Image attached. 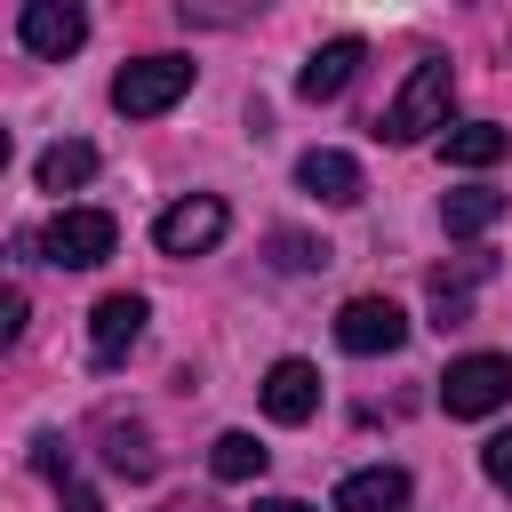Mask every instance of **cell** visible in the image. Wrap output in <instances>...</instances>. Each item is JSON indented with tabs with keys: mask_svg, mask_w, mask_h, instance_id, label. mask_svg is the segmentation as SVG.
<instances>
[{
	"mask_svg": "<svg viewBox=\"0 0 512 512\" xmlns=\"http://www.w3.org/2000/svg\"><path fill=\"white\" fill-rule=\"evenodd\" d=\"M16 40H24L32 56H48V64H64V56L88 40V8H72V0H24Z\"/></svg>",
	"mask_w": 512,
	"mask_h": 512,
	"instance_id": "cell-7",
	"label": "cell"
},
{
	"mask_svg": "<svg viewBox=\"0 0 512 512\" xmlns=\"http://www.w3.org/2000/svg\"><path fill=\"white\" fill-rule=\"evenodd\" d=\"M352 72H360V40H328V48H312V64L296 72V96L328 104V96H344V88H352Z\"/></svg>",
	"mask_w": 512,
	"mask_h": 512,
	"instance_id": "cell-11",
	"label": "cell"
},
{
	"mask_svg": "<svg viewBox=\"0 0 512 512\" xmlns=\"http://www.w3.org/2000/svg\"><path fill=\"white\" fill-rule=\"evenodd\" d=\"M336 344H344L352 360H376V352H400V344H408V312H400L392 296H352V304L336 312Z\"/></svg>",
	"mask_w": 512,
	"mask_h": 512,
	"instance_id": "cell-5",
	"label": "cell"
},
{
	"mask_svg": "<svg viewBox=\"0 0 512 512\" xmlns=\"http://www.w3.org/2000/svg\"><path fill=\"white\" fill-rule=\"evenodd\" d=\"M512 400V360L504 352H464V360H448V376H440V408L448 416H496Z\"/></svg>",
	"mask_w": 512,
	"mask_h": 512,
	"instance_id": "cell-3",
	"label": "cell"
},
{
	"mask_svg": "<svg viewBox=\"0 0 512 512\" xmlns=\"http://www.w3.org/2000/svg\"><path fill=\"white\" fill-rule=\"evenodd\" d=\"M24 312H32V304H24V288H8V304H0V336H8V344L24 336Z\"/></svg>",
	"mask_w": 512,
	"mask_h": 512,
	"instance_id": "cell-22",
	"label": "cell"
},
{
	"mask_svg": "<svg viewBox=\"0 0 512 512\" xmlns=\"http://www.w3.org/2000/svg\"><path fill=\"white\" fill-rule=\"evenodd\" d=\"M256 512H312L304 496H256Z\"/></svg>",
	"mask_w": 512,
	"mask_h": 512,
	"instance_id": "cell-24",
	"label": "cell"
},
{
	"mask_svg": "<svg viewBox=\"0 0 512 512\" xmlns=\"http://www.w3.org/2000/svg\"><path fill=\"white\" fill-rule=\"evenodd\" d=\"M264 456H272V448H256V432H216L208 472H216V480H264Z\"/></svg>",
	"mask_w": 512,
	"mask_h": 512,
	"instance_id": "cell-17",
	"label": "cell"
},
{
	"mask_svg": "<svg viewBox=\"0 0 512 512\" xmlns=\"http://www.w3.org/2000/svg\"><path fill=\"white\" fill-rule=\"evenodd\" d=\"M168 512H216V504H200V496H176V504H168Z\"/></svg>",
	"mask_w": 512,
	"mask_h": 512,
	"instance_id": "cell-25",
	"label": "cell"
},
{
	"mask_svg": "<svg viewBox=\"0 0 512 512\" xmlns=\"http://www.w3.org/2000/svg\"><path fill=\"white\" fill-rule=\"evenodd\" d=\"M448 96H456V72H448L440 56H424V64L408 72V88L392 96V112H384V136H392V144H416L424 128H440V120H448Z\"/></svg>",
	"mask_w": 512,
	"mask_h": 512,
	"instance_id": "cell-1",
	"label": "cell"
},
{
	"mask_svg": "<svg viewBox=\"0 0 512 512\" xmlns=\"http://www.w3.org/2000/svg\"><path fill=\"white\" fill-rule=\"evenodd\" d=\"M296 184L320 192L328 208H352V200H360V160H352V152H304V160H296Z\"/></svg>",
	"mask_w": 512,
	"mask_h": 512,
	"instance_id": "cell-12",
	"label": "cell"
},
{
	"mask_svg": "<svg viewBox=\"0 0 512 512\" xmlns=\"http://www.w3.org/2000/svg\"><path fill=\"white\" fill-rule=\"evenodd\" d=\"M96 440H104V464H112L120 480H152V472H160V456H152V440H144V424H120V416H96Z\"/></svg>",
	"mask_w": 512,
	"mask_h": 512,
	"instance_id": "cell-13",
	"label": "cell"
},
{
	"mask_svg": "<svg viewBox=\"0 0 512 512\" xmlns=\"http://www.w3.org/2000/svg\"><path fill=\"white\" fill-rule=\"evenodd\" d=\"M144 320H152V304H144L136 288H112V296L88 312V352H96V368H120L128 344L144 336Z\"/></svg>",
	"mask_w": 512,
	"mask_h": 512,
	"instance_id": "cell-8",
	"label": "cell"
},
{
	"mask_svg": "<svg viewBox=\"0 0 512 512\" xmlns=\"http://www.w3.org/2000/svg\"><path fill=\"white\" fill-rule=\"evenodd\" d=\"M504 208H512L504 192H488V184H464V192H448V208H440V216H448V232H456V240H472V232H488Z\"/></svg>",
	"mask_w": 512,
	"mask_h": 512,
	"instance_id": "cell-16",
	"label": "cell"
},
{
	"mask_svg": "<svg viewBox=\"0 0 512 512\" xmlns=\"http://www.w3.org/2000/svg\"><path fill=\"white\" fill-rule=\"evenodd\" d=\"M320 408V368L312 360H272L264 368V416L272 424H304Z\"/></svg>",
	"mask_w": 512,
	"mask_h": 512,
	"instance_id": "cell-9",
	"label": "cell"
},
{
	"mask_svg": "<svg viewBox=\"0 0 512 512\" xmlns=\"http://www.w3.org/2000/svg\"><path fill=\"white\" fill-rule=\"evenodd\" d=\"M424 288H432V328H464V320H472V288H464V280L432 272Z\"/></svg>",
	"mask_w": 512,
	"mask_h": 512,
	"instance_id": "cell-19",
	"label": "cell"
},
{
	"mask_svg": "<svg viewBox=\"0 0 512 512\" xmlns=\"http://www.w3.org/2000/svg\"><path fill=\"white\" fill-rule=\"evenodd\" d=\"M224 200L216 192H192V200H176V208H160V224H152V240H160V256H208L216 240H224Z\"/></svg>",
	"mask_w": 512,
	"mask_h": 512,
	"instance_id": "cell-6",
	"label": "cell"
},
{
	"mask_svg": "<svg viewBox=\"0 0 512 512\" xmlns=\"http://www.w3.org/2000/svg\"><path fill=\"white\" fill-rule=\"evenodd\" d=\"M32 464H40V472H48V480H56V488H64V480H72V448H64V440H56V432H40V440H32Z\"/></svg>",
	"mask_w": 512,
	"mask_h": 512,
	"instance_id": "cell-20",
	"label": "cell"
},
{
	"mask_svg": "<svg viewBox=\"0 0 512 512\" xmlns=\"http://www.w3.org/2000/svg\"><path fill=\"white\" fill-rule=\"evenodd\" d=\"M272 264H280V272H320V264H328V240H312V232H272Z\"/></svg>",
	"mask_w": 512,
	"mask_h": 512,
	"instance_id": "cell-18",
	"label": "cell"
},
{
	"mask_svg": "<svg viewBox=\"0 0 512 512\" xmlns=\"http://www.w3.org/2000/svg\"><path fill=\"white\" fill-rule=\"evenodd\" d=\"M40 248H48L56 272H88V264H104V256L120 248V216H112V208H64V216L40 232Z\"/></svg>",
	"mask_w": 512,
	"mask_h": 512,
	"instance_id": "cell-2",
	"label": "cell"
},
{
	"mask_svg": "<svg viewBox=\"0 0 512 512\" xmlns=\"http://www.w3.org/2000/svg\"><path fill=\"white\" fill-rule=\"evenodd\" d=\"M184 88H192V56H136V64H120L112 104H120L128 120H152V112H168Z\"/></svg>",
	"mask_w": 512,
	"mask_h": 512,
	"instance_id": "cell-4",
	"label": "cell"
},
{
	"mask_svg": "<svg viewBox=\"0 0 512 512\" xmlns=\"http://www.w3.org/2000/svg\"><path fill=\"white\" fill-rule=\"evenodd\" d=\"M336 512H408V472L400 464H368L336 480Z\"/></svg>",
	"mask_w": 512,
	"mask_h": 512,
	"instance_id": "cell-10",
	"label": "cell"
},
{
	"mask_svg": "<svg viewBox=\"0 0 512 512\" xmlns=\"http://www.w3.org/2000/svg\"><path fill=\"white\" fill-rule=\"evenodd\" d=\"M40 192H72V184H88L96 176V144H80V136H64V144H48L40 152Z\"/></svg>",
	"mask_w": 512,
	"mask_h": 512,
	"instance_id": "cell-15",
	"label": "cell"
},
{
	"mask_svg": "<svg viewBox=\"0 0 512 512\" xmlns=\"http://www.w3.org/2000/svg\"><path fill=\"white\" fill-rule=\"evenodd\" d=\"M504 152H512V128H496V120H464L440 136V160H456V168H496Z\"/></svg>",
	"mask_w": 512,
	"mask_h": 512,
	"instance_id": "cell-14",
	"label": "cell"
},
{
	"mask_svg": "<svg viewBox=\"0 0 512 512\" xmlns=\"http://www.w3.org/2000/svg\"><path fill=\"white\" fill-rule=\"evenodd\" d=\"M56 496H64V512H104V504H96V488H80V480H64Z\"/></svg>",
	"mask_w": 512,
	"mask_h": 512,
	"instance_id": "cell-23",
	"label": "cell"
},
{
	"mask_svg": "<svg viewBox=\"0 0 512 512\" xmlns=\"http://www.w3.org/2000/svg\"><path fill=\"white\" fill-rule=\"evenodd\" d=\"M480 472H488V480H496V488L512 496V432H496V440L480 448Z\"/></svg>",
	"mask_w": 512,
	"mask_h": 512,
	"instance_id": "cell-21",
	"label": "cell"
}]
</instances>
